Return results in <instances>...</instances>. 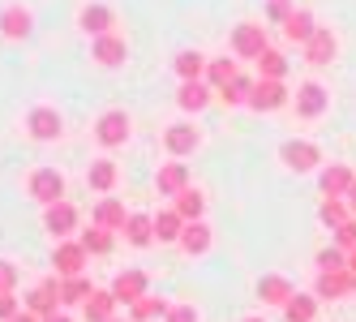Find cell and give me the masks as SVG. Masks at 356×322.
<instances>
[{
	"label": "cell",
	"mask_w": 356,
	"mask_h": 322,
	"mask_svg": "<svg viewBox=\"0 0 356 322\" xmlns=\"http://www.w3.org/2000/svg\"><path fill=\"white\" fill-rule=\"evenodd\" d=\"M305 61H309V65H330V61H335V35H330L326 26H318L314 39L305 43Z\"/></svg>",
	"instance_id": "20"
},
{
	"label": "cell",
	"mask_w": 356,
	"mask_h": 322,
	"mask_svg": "<svg viewBox=\"0 0 356 322\" xmlns=\"http://www.w3.org/2000/svg\"><path fill=\"white\" fill-rule=\"evenodd\" d=\"M318 266H322V271H348V258L335 254V250H322V254H318Z\"/></svg>",
	"instance_id": "42"
},
{
	"label": "cell",
	"mask_w": 356,
	"mask_h": 322,
	"mask_svg": "<svg viewBox=\"0 0 356 322\" xmlns=\"http://www.w3.org/2000/svg\"><path fill=\"white\" fill-rule=\"evenodd\" d=\"M232 78H236V61L219 56V61H211V65H207V86H211V90H223Z\"/></svg>",
	"instance_id": "35"
},
{
	"label": "cell",
	"mask_w": 356,
	"mask_h": 322,
	"mask_svg": "<svg viewBox=\"0 0 356 322\" xmlns=\"http://www.w3.org/2000/svg\"><path fill=\"white\" fill-rule=\"evenodd\" d=\"M176 211H181L185 224H193V219H202V211H207V198H202L197 189H185V193H176Z\"/></svg>",
	"instance_id": "33"
},
{
	"label": "cell",
	"mask_w": 356,
	"mask_h": 322,
	"mask_svg": "<svg viewBox=\"0 0 356 322\" xmlns=\"http://www.w3.org/2000/svg\"><path fill=\"white\" fill-rule=\"evenodd\" d=\"M22 129H26L31 142H56L65 134V116L52 108V104H35L26 112V120H22Z\"/></svg>",
	"instance_id": "2"
},
{
	"label": "cell",
	"mask_w": 356,
	"mask_h": 322,
	"mask_svg": "<svg viewBox=\"0 0 356 322\" xmlns=\"http://www.w3.org/2000/svg\"><path fill=\"white\" fill-rule=\"evenodd\" d=\"M90 61L104 65V69H120L124 61H129V43H124L116 31H108V35L90 39Z\"/></svg>",
	"instance_id": "8"
},
{
	"label": "cell",
	"mask_w": 356,
	"mask_h": 322,
	"mask_svg": "<svg viewBox=\"0 0 356 322\" xmlns=\"http://www.w3.org/2000/svg\"><path fill=\"white\" fill-rule=\"evenodd\" d=\"M314 314H318V296H292V301L284 305V318L288 322H314Z\"/></svg>",
	"instance_id": "36"
},
{
	"label": "cell",
	"mask_w": 356,
	"mask_h": 322,
	"mask_svg": "<svg viewBox=\"0 0 356 322\" xmlns=\"http://www.w3.org/2000/svg\"><path fill=\"white\" fill-rule=\"evenodd\" d=\"M348 198H352V211H356V185H352V189H348Z\"/></svg>",
	"instance_id": "48"
},
{
	"label": "cell",
	"mask_w": 356,
	"mask_h": 322,
	"mask_svg": "<svg viewBox=\"0 0 356 322\" xmlns=\"http://www.w3.org/2000/svg\"><path fill=\"white\" fill-rule=\"evenodd\" d=\"M318 215H322V224H330V228H343V224H348V211H343L339 198H326Z\"/></svg>",
	"instance_id": "38"
},
{
	"label": "cell",
	"mask_w": 356,
	"mask_h": 322,
	"mask_svg": "<svg viewBox=\"0 0 356 322\" xmlns=\"http://www.w3.org/2000/svg\"><path fill=\"white\" fill-rule=\"evenodd\" d=\"M245 322H266V318H245Z\"/></svg>",
	"instance_id": "49"
},
{
	"label": "cell",
	"mask_w": 356,
	"mask_h": 322,
	"mask_svg": "<svg viewBox=\"0 0 356 322\" xmlns=\"http://www.w3.org/2000/svg\"><path fill=\"white\" fill-rule=\"evenodd\" d=\"M163 146H168L172 159H185L202 146V134H197V125H189V120H176V125L163 129Z\"/></svg>",
	"instance_id": "10"
},
{
	"label": "cell",
	"mask_w": 356,
	"mask_h": 322,
	"mask_svg": "<svg viewBox=\"0 0 356 322\" xmlns=\"http://www.w3.org/2000/svg\"><path fill=\"white\" fill-rule=\"evenodd\" d=\"M22 309H26V305L17 301V292H0V322H9V318H17Z\"/></svg>",
	"instance_id": "41"
},
{
	"label": "cell",
	"mask_w": 356,
	"mask_h": 322,
	"mask_svg": "<svg viewBox=\"0 0 356 322\" xmlns=\"http://www.w3.org/2000/svg\"><path fill=\"white\" fill-rule=\"evenodd\" d=\"M95 142L104 146V151H116V146H124L129 142V134H134V120H129V112L124 108H108V112H99L95 116Z\"/></svg>",
	"instance_id": "1"
},
{
	"label": "cell",
	"mask_w": 356,
	"mask_h": 322,
	"mask_svg": "<svg viewBox=\"0 0 356 322\" xmlns=\"http://www.w3.org/2000/svg\"><path fill=\"white\" fill-rule=\"evenodd\" d=\"M116 26V9L104 5V0H86V5L78 9V31L86 39H99V35H108Z\"/></svg>",
	"instance_id": "4"
},
{
	"label": "cell",
	"mask_w": 356,
	"mask_h": 322,
	"mask_svg": "<svg viewBox=\"0 0 356 322\" xmlns=\"http://www.w3.org/2000/svg\"><path fill=\"white\" fill-rule=\"evenodd\" d=\"M335 232H339V245H343V250H356V219H348V224L335 228Z\"/></svg>",
	"instance_id": "44"
},
{
	"label": "cell",
	"mask_w": 356,
	"mask_h": 322,
	"mask_svg": "<svg viewBox=\"0 0 356 322\" xmlns=\"http://www.w3.org/2000/svg\"><path fill=\"white\" fill-rule=\"evenodd\" d=\"M124 241L134 245V250H146V245H155V215H142V211H129L124 219Z\"/></svg>",
	"instance_id": "14"
},
{
	"label": "cell",
	"mask_w": 356,
	"mask_h": 322,
	"mask_svg": "<svg viewBox=\"0 0 356 322\" xmlns=\"http://www.w3.org/2000/svg\"><path fill=\"white\" fill-rule=\"evenodd\" d=\"M116 296H112V288H95L90 296H86V305H82V318L86 322H112L116 318Z\"/></svg>",
	"instance_id": "18"
},
{
	"label": "cell",
	"mask_w": 356,
	"mask_h": 322,
	"mask_svg": "<svg viewBox=\"0 0 356 322\" xmlns=\"http://www.w3.org/2000/svg\"><path fill=\"white\" fill-rule=\"evenodd\" d=\"M17 280H22V271L9 258H0V292H17Z\"/></svg>",
	"instance_id": "40"
},
{
	"label": "cell",
	"mask_w": 356,
	"mask_h": 322,
	"mask_svg": "<svg viewBox=\"0 0 356 322\" xmlns=\"http://www.w3.org/2000/svg\"><path fill=\"white\" fill-rule=\"evenodd\" d=\"M78 241L86 245V254H90V258H104V254H112V245H116V232H108V228L90 224V228H86Z\"/></svg>",
	"instance_id": "29"
},
{
	"label": "cell",
	"mask_w": 356,
	"mask_h": 322,
	"mask_svg": "<svg viewBox=\"0 0 356 322\" xmlns=\"http://www.w3.org/2000/svg\"><path fill=\"white\" fill-rule=\"evenodd\" d=\"M86 262H90V254H86V245H82V241H56V250H52V266H56V275H60V280L82 275Z\"/></svg>",
	"instance_id": "7"
},
{
	"label": "cell",
	"mask_w": 356,
	"mask_h": 322,
	"mask_svg": "<svg viewBox=\"0 0 356 322\" xmlns=\"http://www.w3.org/2000/svg\"><path fill=\"white\" fill-rule=\"evenodd\" d=\"M343 292H352V271H322L318 275V296L322 301H335Z\"/></svg>",
	"instance_id": "25"
},
{
	"label": "cell",
	"mask_w": 356,
	"mask_h": 322,
	"mask_svg": "<svg viewBox=\"0 0 356 322\" xmlns=\"http://www.w3.org/2000/svg\"><path fill=\"white\" fill-rule=\"evenodd\" d=\"M279 155H284V163L292 172H309V168L322 163V151H318L314 142H284V151H279Z\"/></svg>",
	"instance_id": "16"
},
{
	"label": "cell",
	"mask_w": 356,
	"mask_h": 322,
	"mask_svg": "<svg viewBox=\"0 0 356 322\" xmlns=\"http://www.w3.org/2000/svg\"><path fill=\"white\" fill-rule=\"evenodd\" d=\"M129 314H134V322H155V318H168L172 314V305L163 301V296H142V301H134L129 305Z\"/></svg>",
	"instance_id": "30"
},
{
	"label": "cell",
	"mask_w": 356,
	"mask_h": 322,
	"mask_svg": "<svg viewBox=\"0 0 356 322\" xmlns=\"http://www.w3.org/2000/svg\"><path fill=\"white\" fill-rule=\"evenodd\" d=\"M39 322H73V318H69L65 309H56V314H47V318H39Z\"/></svg>",
	"instance_id": "45"
},
{
	"label": "cell",
	"mask_w": 356,
	"mask_h": 322,
	"mask_svg": "<svg viewBox=\"0 0 356 322\" xmlns=\"http://www.w3.org/2000/svg\"><path fill=\"white\" fill-rule=\"evenodd\" d=\"M9 322H39V314H31V309H22L17 318H9Z\"/></svg>",
	"instance_id": "46"
},
{
	"label": "cell",
	"mask_w": 356,
	"mask_h": 322,
	"mask_svg": "<svg viewBox=\"0 0 356 322\" xmlns=\"http://www.w3.org/2000/svg\"><path fill=\"white\" fill-rule=\"evenodd\" d=\"M155 189H159V198L185 193V189H189V168H185V163H163V168L155 172Z\"/></svg>",
	"instance_id": "17"
},
{
	"label": "cell",
	"mask_w": 356,
	"mask_h": 322,
	"mask_svg": "<svg viewBox=\"0 0 356 322\" xmlns=\"http://www.w3.org/2000/svg\"><path fill=\"white\" fill-rule=\"evenodd\" d=\"M314 31H318V26H314V13H309V9H296V13L284 22V35H288L292 43H309Z\"/></svg>",
	"instance_id": "31"
},
{
	"label": "cell",
	"mask_w": 356,
	"mask_h": 322,
	"mask_svg": "<svg viewBox=\"0 0 356 322\" xmlns=\"http://www.w3.org/2000/svg\"><path fill=\"white\" fill-rule=\"evenodd\" d=\"M292 13H296L292 0H270V5H266V22H270V26H284Z\"/></svg>",
	"instance_id": "39"
},
{
	"label": "cell",
	"mask_w": 356,
	"mask_h": 322,
	"mask_svg": "<svg viewBox=\"0 0 356 322\" xmlns=\"http://www.w3.org/2000/svg\"><path fill=\"white\" fill-rule=\"evenodd\" d=\"M352 288H356V275H352Z\"/></svg>",
	"instance_id": "50"
},
{
	"label": "cell",
	"mask_w": 356,
	"mask_h": 322,
	"mask_svg": "<svg viewBox=\"0 0 356 322\" xmlns=\"http://www.w3.org/2000/svg\"><path fill=\"white\" fill-rule=\"evenodd\" d=\"M253 86H258V82H253V78H245V73H236V78L227 82L223 90H215V95L223 99V104H249V95H253Z\"/></svg>",
	"instance_id": "34"
},
{
	"label": "cell",
	"mask_w": 356,
	"mask_h": 322,
	"mask_svg": "<svg viewBox=\"0 0 356 322\" xmlns=\"http://www.w3.org/2000/svg\"><path fill=\"white\" fill-rule=\"evenodd\" d=\"M211 228L207 224H202V219H193V224H185V232H181V250L189 254V258H202V254H207L211 250Z\"/></svg>",
	"instance_id": "22"
},
{
	"label": "cell",
	"mask_w": 356,
	"mask_h": 322,
	"mask_svg": "<svg viewBox=\"0 0 356 322\" xmlns=\"http://www.w3.org/2000/svg\"><path fill=\"white\" fill-rule=\"evenodd\" d=\"M112 322H124V318H112Z\"/></svg>",
	"instance_id": "51"
},
{
	"label": "cell",
	"mask_w": 356,
	"mask_h": 322,
	"mask_svg": "<svg viewBox=\"0 0 356 322\" xmlns=\"http://www.w3.org/2000/svg\"><path fill=\"white\" fill-rule=\"evenodd\" d=\"M232 52L241 61H258L266 52V26H258V22H241V26L232 31Z\"/></svg>",
	"instance_id": "9"
},
{
	"label": "cell",
	"mask_w": 356,
	"mask_h": 322,
	"mask_svg": "<svg viewBox=\"0 0 356 322\" xmlns=\"http://www.w3.org/2000/svg\"><path fill=\"white\" fill-rule=\"evenodd\" d=\"M284 104H288V86L275 82V78H258V86H253V95H249V108L253 112H275Z\"/></svg>",
	"instance_id": "13"
},
{
	"label": "cell",
	"mask_w": 356,
	"mask_h": 322,
	"mask_svg": "<svg viewBox=\"0 0 356 322\" xmlns=\"http://www.w3.org/2000/svg\"><path fill=\"white\" fill-rule=\"evenodd\" d=\"M78 224H82V215H78V207H73L69 198L43 207V232H52L56 241H69V232H78Z\"/></svg>",
	"instance_id": "5"
},
{
	"label": "cell",
	"mask_w": 356,
	"mask_h": 322,
	"mask_svg": "<svg viewBox=\"0 0 356 322\" xmlns=\"http://www.w3.org/2000/svg\"><path fill=\"white\" fill-rule=\"evenodd\" d=\"M352 185H356V181H352V172H348L343 163H330V168L322 172V193H326V198H343Z\"/></svg>",
	"instance_id": "28"
},
{
	"label": "cell",
	"mask_w": 356,
	"mask_h": 322,
	"mask_svg": "<svg viewBox=\"0 0 356 322\" xmlns=\"http://www.w3.org/2000/svg\"><path fill=\"white\" fill-rule=\"evenodd\" d=\"M163 322H197V309L193 305H172V314Z\"/></svg>",
	"instance_id": "43"
},
{
	"label": "cell",
	"mask_w": 356,
	"mask_h": 322,
	"mask_svg": "<svg viewBox=\"0 0 356 322\" xmlns=\"http://www.w3.org/2000/svg\"><path fill=\"white\" fill-rule=\"evenodd\" d=\"M146 292H150V280H146V271H138V266L120 271V275L112 280V296H116L120 305H134V301H142Z\"/></svg>",
	"instance_id": "11"
},
{
	"label": "cell",
	"mask_w": 356,
	"mask_h": 322,
	"mask_svg": "<svg viewBox=\"0 0 356 322\" xmlns=\"http://www.w3.org/2000/svg\"><path fill=\"white\" fill-rule=\"evenodd\" d=\"M124 219H129V211H124V202H120V198H104V202L95 207L90 224L108 228V232H120V228H124Z\"/></svg>",
	"instance_id": "19"
},
{
	"label": "cell",
	"mask_w": 356,
	"mask_h": 322,
	"mask_svg": "<svg viewBox=\"0 0 356 322\" xmlns=\"http://www.w3.org/2000/svg\"><path fill=\"white\" fill-rule=\"evenodd\" d=\"M211 104V86L207 82H181V90H176V108L181 112H202Z\"/></svg>",
	"instance_id": "24"
},
{
	"label": "cell",
	"mask_w": 356,
	"mask_h": 322,
	"mask_svg": "<svg viewBox=\"0 0 356 322\" xmlns=\"http://www.w3.org/2000/svg\"><path fill=\"white\" fill-rule=\"evenodd\" d=\"M22 305H26L31 314H39V318H47V314L65 309V305H60V275H47L43 284H35L26 296H22Z\"/></svg>",
	"instance_id": "6"
},
{
	"label": "cell",
	"mask_w": 356,
	"mask_h": 322,
	"mask_svg": "<svg viewBox=\"0 0 356 322\" xmlns=\"http://www.w3.org/2000/svg\"><path fill=\"white\" fill-rule=\"evenodd\" d=\"M348 271H352V275H356V250L348 254Z\"/></svg>",
	"instance_id": "47"
},
{
	"label": "cell",
	"mask_w": 356,
	"mask_h": 322,
	"mask_svg": "<svg viewBox=\"0 0 356 322\" xmlns=\"http://www.w3.org/2000/svg\"><path fill=\"white\" fill-rule=\"evenodd\" d=\"M26 198H35L39 207L65 202V172H56V168H31V177H26Z\"/></svg>",
	"instance_id": "3"
},
{
	"label": "cell",
	"mask_w": 356,
	"mask_h": 322,
	"mask_svg": "<svg viewBox=\"0 0 356 322\" xmlns=\"http://www.w3.org/2000/svg\"><path fill=\"white\" fill-rule=\"evenodd\" d=\"M181 232H185V219H181V211H176V207H168V211L155 215V241L181 245Z\"/></svg>",
	"instance_id": "23"
},
{
	"label": "cell",
	"mask_w": 356,
	"mask_h": 322,
	"mask_svg": "<svg viewBox=\"0 0 356 322\" xmlns=\"http://www.w3.org/2000/svg\"><path fill=\"white\" fill-rule=\"evenodd\" d=\"M296 112H300V116H322V112H326V90H322L318 82H305V86L296 90Z\"/></svg>",
	"instance_id": "26"
},
{
	"label": "cell",
	"mask_w": 356,
	"mask_h": 322,
	"mask_svg": "<svg viewBox=\"0 0 356 322\" xmlns=\"http://www.w3.org/2000/svg\"><path fill=\"white\" fill-rule=\"evenodd\" d=\"M90 280L86 275H69L60 280V305H86V296H90Z\"/></svg>",
	"instance_id": "32"
},
{
	"label": "cell",
	"mask_w": 356,
	"mask_h": 322,
	"mask_svg": "<svg viewBox=\"0 0 356 322\" xmlns=\"http://www.w3.org/2000/svg\"><path fill=\"white\" fill-rule=\"evenodd\" d=\"M207 56L197 52V47H185V52H176V61H172V69L181 73V82H202V73H207Z\"/></svg>",
	"instance_id": "21"
},
{
	"label": "cell",
	"mask_w": 356,
	"mask_h": 322,
	"mask_svg": "<svg viewBox=\"0 0 356 322\" xmlns=\"http://www.w3.org/2000/svg\"><path fill=\"white\" fill-rule=\"evenodd\" d=\"M31 31H35V17H31L26 5H5L0 9V35L5 39L22 43V39H31Z\"/></svg>",
	"instance_id": "12"
},
{
	"label": "cell",
	"mask_w": 356,
	"mask_h": 322,
	"mask_svg": "<svg viewBox=\"0 0 356 322\" xmlns=\"http://www.w3.org/2000/svg\"><path fill=\"white\" fill-rule=\"evenodd\" d=\"M258 296H262L266 305H288L296 292H292V284L284 275H266V280H258Z\"/></svg>",
	"instance_id": "27"
},
{
	"label": "cell",
	"mask_w": 356,
	"mask_h": 322,
	"mask_svg": "<svg viewBox=\"0 0 356 322\" xmlns=\"http://www.w3.org/2000/svg\"><path fill=\"white\" fill-rule=\"evenodd\" d=\"M258 73H262V78L284 82V78H288V56H284V52H270V47H266V52L258 56Z\"/></svg>",
	"instance_id": "37"
},
{
	"label": "cell",
	"mask_w": 356,
	"mask_h": 322,
	"mask_svg": "<svg viewBox=\"0 0 356 322\" xmlns=\"http://www.w3.org/2000/svg\"><path fill=\"white\" fill-rule=\"evenodd\" d=\"M116 177H120V168H116V159H108V155L90 159V168H86V185H90L95 193H112V189H116Z\"/></svg>",
	"instance_id": "15"
}]
</instances>
